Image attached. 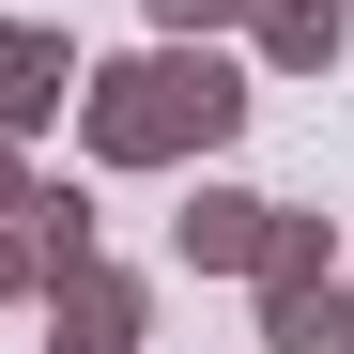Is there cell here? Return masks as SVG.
<instances>
[{"instance_id":"cell-1","label":"cell","mask_w":354,"mask_h":354,"mask_svg":"<svg viewBox=\"0 0 354 354\" xmlns=\"http://www.w3.org/2000/svg\"><path fill=\"white\" fill-rule=\"evenodd\" d=\"M231 124H247V77L185 31L77 62V169H201V154H231Z\"/></svg>"},{"instance_id":"cell-2","label":"cell","mask_w":354,"mask_h":354,"mask_svg":"<svg viewBox=\"0 0 354 354\" xmlns=\"http://www.w3.org/2000/svg\"><path fill=\"white\" fill-rule=\"evenodd\" d=\"M62 108H77V46L46 16H0V139H46Z\"/></svg>"},{"instance_id":"cell-3","label":"cell","mask_w":354,"mask_h":354,"mask_svg":"<svg viewBox=\"0 0 354 354\" xmlns=\"http://www.w3.org/2000/svg\"><path fill=\"white\" fill-rule=\"evenodd\" d=\"M46 354H139V277L124 262H77V277H46Z\"/></svg>"},{"instance_id":"cell-4","label":"cell","mask_w":354,"mask_h":354,"mask_svg":"<svg viewBox=\"0 0 354 354\" xmlns=\"http://www.w3.org/2000/svg\"><path fill=\"white\" fill-rule=\"evenodd\" d=\"M262 231H277V201H262V185H185L169 247H185L201 277H247V262H262Z\"/></svg>"},{"instance_id":"cell-5","label":"cell","mask_w":354,"mask_h":354,"mask_svg":"<svg viewBox=\"0 0 354 354\" xmlns=\"http://www.w3.org/2000/svg\"><path fill=\"white\" fill-rule=\"evenodd\" d=\"M262 354H354V277H339V262L262 277Z\"/></svg>"},{"instance_id":"cell-6","label":"cell","mask_w":354,"mask_h":354,"mask_svg":"<svg viewBox=\"0 0 354 354\" xmlns=\"http://www.w3.org/2000/svg\"><path fill=\"white\" fill-rule=\"evenodd\" d=\"M247 46H262V77H324L354 46V0H247Z\"/></svg>"},{"instance_id":"cell-7","label":"cell","mask_w":354,"mask_h":354,"mask_svg":"<svg viewBox=\"0 0 354 354\" xmlns=\"http://www.w3.org/2000/svg\"><path fill=\"white\" fill-rule=\"evenodd\" d=\"M16 231L46 247V277H77V262H93V185H31V201H16Z\"/></svg>"},{"instance_id":"cell-8","label":"cell","mask_w":354,"mask_h":354,"mask_svg":"<svg viewBox=\"0 0 354 354\" xmlns=\"http://www.w3.org/2000/svg\"><path fill=\"white\" fill-rule=\"evenodd\" d=\"M0 308H46V247H31L16 216H0Z\"/></svg>"},{"instance_id":"cell-9","label":"cell","mask_w":354,"mask_h":354,"mask_svg":"<svg viewBox=\"0 0 354 354\" xmlns=\"http://www.w3.org/2000/svg\"><path fill=\"white\" fill-rule=\"evenodd\" d=\"M154 31H185V46H216V31H247V0H139Z\"/></svg>"},{"instance_id":"cell-10","label":"cell","mask_w":354,"mask_h":354,"mask_svg":"<svg viewBox=\"0 0 354 354\" xmlns=\"http://www.w3.org/2000/svg\"><path fill=\"white\" fill-rule=\"evenodd\" d=\"M16 201H31V154H16V139H0V216H16Z\"/></svg>"}]
</instances>
